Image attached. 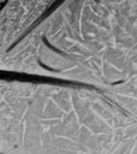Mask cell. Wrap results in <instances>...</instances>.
Returning <instances> with one entry per match:
<instances>
[{"instance_id": "6da1fadb", "label": "cell", "mask_w": 137, "mask_h": 154, "mask_svg": "<svg viewBox=\"0 0 137 154\" xmlns=\"http://www.w3.org/2000/svg\"><path fill=\"white\" fill-rule=\"evenodd\" d=\"M0 71L136 83V0H0Z\"/></svg>"}]
</instances>
